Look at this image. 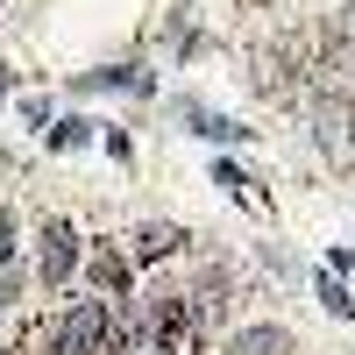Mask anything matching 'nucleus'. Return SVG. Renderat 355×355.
<instances>
[{
    "instance_id": "f257e3e1",
    "label": "nucleus",
    "mask_w": 355,
    "mask_h": 355,
    "mask_svg": "<svg viewBox=\"0 0 355 355\" xmlns=\"http://www.w3.org/2000/svg\"><path fill=\"white\" fill-rule=\"evenodd\" d=\"M100 341H107V306L100 299H78L64 313V327H57L50 355H100Z\"/></svg>"
},
{
    "instance_id": "f03ea898",
    "label": "nucleus",
    "mask_w": 355,
    "mask_h": 355,
    "mask_svg": "<svg viewBox=\"0 0 355 355\" xmlns=\"http://www.w3.org/2000/svg\"><path fill=\"white\" fill-rule=\"evenodd\" d=\"M71 270H78V242H71V227H57V220H50V227H43V277H50V284H64Z\"/></svg>"
},
{
    "instance_id": "7ed1b4c3",
    "label": "nucleus",
    "mask_w": 355,
    "mask_h": 355,
    "mask_svg": "<svg viewBox=\"0 0 355 355\" xmlns=\"http://www.w3.org/2000/svg\"><path fill=\"white\" fill-rule=\"evenodd\" d=\"M227 355H291V334L284 327H242L227 341Z\"/></svg>"
},
{
    "instance_id": "20e7f679",
    "label": "nucleus",
    "mask_w": 355,
    "mask_h": 355,
    "mask_svg": "<svg viewBox=\"0 0 355 355\" xmlns=\"http://www.w3.org/2000/svg\"><path fill=\"white\" fill-rule=\"evenodd\" d=\"M93 284H100V291H114V299H121V291H128V256L100 249V256H93Z\"/></svg>"
},
{
    "instance_id": "39448f33",
    "label": "nucleus",
    "mask_w": 355,
    "mask_h": 355,
    "mask_svg": "<svg viewBox=\"0 0 355 355\" xmlns=\"http://www.w3.org/2000/svg\"><path fill=\"white\" fill-rule=\"evenodd\" d=\"M320 306H327V313H348V291H341L334 277H320Z\"/></svg>"
},
{
    "instance_id": "423d86ee",
    "label": "nucleus",
    "mask_w": 355,
    "mask_h": 355,
    "mask_svg": "<svg viewBox=\"0 0 355 355\" xmlns=\"http://www.w3.org/2000/svg\"><path fill=\"white\" fill-rule=\"evenodd\" d=\"M8 256H15V220L0 214V263H8Z\"/></svg>"
},
{
    "instance_id": "0eeeda50",
    "label": "nucleus",
    "mask_w": 355,
    "mask_h": 355,
    "mask_svg": "<svg viewBox=\"0 0 355 355\" xmlns=\"http://www.w3.org/2000/svg\"><path fill=\"white\" fill-rule=\"evenodd\" d=\"M142 355H171V348H142Z\"/></svg>"
}]
</instances>
